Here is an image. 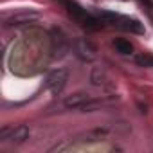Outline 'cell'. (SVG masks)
Returning <instances> with one entry per match:
<instances>
[{
	"label": "cell",
	"instance_id": "3957f363",
	"mask_svg": "<svg viewBox=\"0 0 153 153\" xmlns=\"http://www.w3.org/2000/svg\"><path fill=\"white\" fill-rule=\"evenodd\" d=\"M29 137V130L27 126H16V128H6L2 130V139L4 140H11V142H24Z\"/></svg>",
	"mask_w": 153,
	"mask_h": 153
},
{
	"label": "cell",
	"instance_id": "ba28073f",
	"mask_svg": "<svg viewBox=\"0 0 153 153\" xmlns=\"http://www.w3.org/2000/svg\"><path fill=\"white\" fill-rule=\"evenodd\" d=\"M99 18H101V20H105V22H114V24H117L119 15L110 13V11H99Z\"/></svg>",
	"mask_w": 153,
	"mask_h": 153
},
{
	"label": "cell",
	"instance_id": "52a82bcc",
	"mask_svg": "<svg viewBox=\"0 0 153 153\" xmlns=\"http://www.w3.org/2000/svg\"><path fill=\"white\" fill-rule=\"evenodd\" d=\"M137 63H139L140 67L149 68V67H153V56H151V54H148V52H142V54H139V56H137Z\"/></svg>",
	"mask_w": 153,
	"mask_h": 153
},
{
	"label": "cell",
	"instance_id": "6da1fadb",
	"mask_svg": "<svg viewBox=\"0 0 153 153\" xmlns=\"http://www.w3.org/2000/svg\"><path fill=\"white\" fill-rule=\"evenodd\" d=\"M63 4H65L68 15H70L76 22H78L81 27H85V29H88V31H97V29H101V22L96 20L92 15H88L83 7H79L76 2H68V0H65Z\"/></svg>",
	"mask_w": 153,
	"mask_h": 153
},
{
	"label": "cell",
	"instance_id": "8992f818",
	"mask_svg": "<svg viewBox=\"0 0 153 153\" xmlns=\"http://www.w3.org/2000/svg\"><path fill=\"white\" fill-rule=\"evenodd\" d=\"M114 47H115L117 52H121V54H131V52H133V45H131L128 40H124V38L114 40Z\"/></svg>",
	"mask_w": 153,
	"mask_h": 153
},
{
	"label": "cell",
	"instance_id": "9c48e42d",
	"mask_svg": "<svg viewBox=\"0 0 153 153\" xmlns=\"http://www.w3.org/2000/svg\"><path fill=\"white\" fill-rule=\"evenodd\" d=\"M142 2H146V4H148V2H149V0H142Z\"/></svg>",
	"mask_w": 153,
	"mask_h": 153
},
{
	"label": "cell",
	"instance_id": "5b68a950",
	"mask_svg": "<svg viewBox=\"0 0 153 153\" xmlns=\"http://www.w3.org/2000/svg\"><path fill=\"white\" fill-rule=\"evenodd\" d=\"M88 103H90V97L85 96V94H76V96L65 99V106H68V108H70V106H72V108H85Z\"/></svg>",
	"mask_w": 153,
	"mask_h": 153
},
{
	"label": "cell",
	"instance_id": "277c9868",
	"mask_svg": "<svg viewBox=\"0 0 153 153\" xmlns=\"http://www.w3.org/2000/svg\"><path fill=\"white\" fill-rule=\"evenodd\" d=\"M119 27L124 29V31H130V33H135V34H144V25L135 20V18H128V16H119L117 20Z\"/></svg>",
	"mask_w": 153,
	"mask_h": 153
},
{
	"label": "cell",
	"instance_id": "7a4b0ae2",
	"mask_svg": "<svg viewBox=\"0 0 153 153\" xmlns=\"http://www.w3.org/2000/svg\"><path fill=\"white\" fill-rule=\"evenodd\" d=\"M67 83V70L65 68H58V70H52L49 74V78H47V87L52 94H59L63 90Z\"/></svg>",
	"mask_w": 153,
	"mask_h": 153
}]
</instances>
